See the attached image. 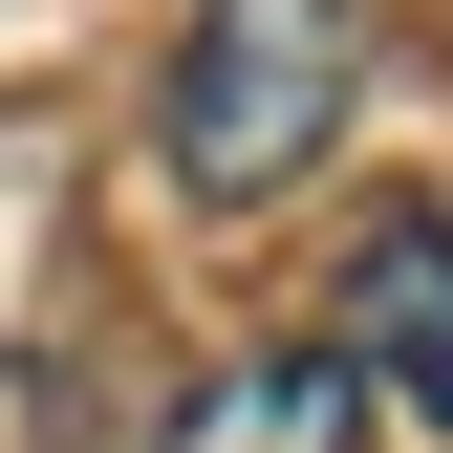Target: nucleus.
I'll list each match as a JSON object with an SVG mask.
<instances>
[{
    "mask_svg": "<svg viewBox=\"0 0 453 453\" xmlns=\"http://www.w3.org/2000/svg\"><path fill=\"white\" fill-rule=\"evenodd\" d=\"M151 453H367V367L346 346H216Z\"/></svg>",
    "mask_w": 453,
    "mask_h": 453,
    "instance_id": "nucleus-2",
    "label": "nucleus"
},
{
    "mask_svg": "<svg viewBox=\"0 0 453 453\" xmlns=\"http://www.w3.org/2000/svg\"><path fill=\"white\" fill-rule=\"evenodd\" d=\"M346 87H367V0H195V43H173V195L216 216H259L280 173H324V130H346Z\"/></svg>",
    "mask_w": 453,
    "mask_h": 453,
    "instance_id": "nucleus-1",
    "label": "nucleus"
},
{
    "mask_svg": "<svg viewBox=\"0 0 453 453\" xmlns=\"http://www.w3.org/2000/svg\"><path fill=\"white\" fill-rule=\"evenodd\" d=\"M324 346H346L367 388H411V411L453 432V238H432V216H388V238L346 259V324H324Z\"/></svg>",
    "mask_w": 453,
    "mask_h": 453,
    "instance_id": "nucleus-3",
    "label": "nucleus"
}]
</instances>
